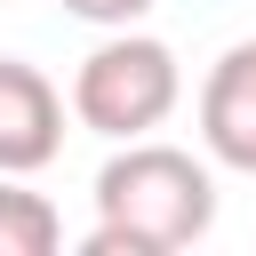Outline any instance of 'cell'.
Returning a JSON list of instances; mask_svg holds the SVG:
<instances>
[{
    "label": "cell",
    "mask_w": 256,
    "mask_h": 256,
    "mask_svg": "<svg viewBox=\"0 0 256 256\" xmlns=\"http://www.w3.org/2000/svg\"><path fill=\"white\" fill-rule=\"evenodd\" d=\"M216 224V176L184 144L128 136L96 168V232L80 240L88 256H176L208 240Z\"/></svg>",
    "instance_id": "cell-1"
},
{
    "label": "cell",
    "mask_w": 256,
    "mask_h": 256,
    "mask_svg": "<svg viewBox=\"0 0 256 256\" xmlns=\"http://www.w3.org/2000/svg\"><path fill=\"white\" fill-rule=\"evenodd\" d=\"M176 96H184L176 48L152 40V32H136V24L104 32V40L80 56V72H72V120L96 128V136H112V144L152 136V128L176 112Z\"/></svg>",
    "instance_id": "cell-2"
},
{
    "label": "cell",
    "mask_w": 256,
    "mask_h": 256,
    "mask_svg": "<svg viewBox=\"0 0 256 256\" xmlns=\"http://www.w3.org/2000/svg\"><path fill=\"white\" fill-rule=\"evenodd\" d=\"M64 152V96L40 64L0 56V176H40Z\"/></svg>",
    "instance_id": "cell-3"
},
{
    "label": "cell",
    "mask_w": 256,
    "mask_h": 256,
    "mask_svg": "<svg viewBox=\"0 0 256 256\" xmlns=\"http://www.w3.org/2000/svg\"><path fill=\"white\" fill-rule=\"evenodd\" d=\"M200 144L216 168L256 176V40H232L200 80Z\"/></svg>",
    "instance_id": "cell-4"
},
{
    "label": "cell",
    "mask_w": 256,
    "mask_h": 256,
    "mask_svg": "<svg viewBox=\"0 0 256 256\" xmlns=\"http://www.w3.org/2000/svg\"><path fill=\"white\" fill-rule=\"evenodd\" d=\"M56 240L64 216L40 192H24V176H0V256H56Z\"/></svg>",
    "instance_id": "cell-5"
},
{
    "label": "cell",
    "mask_w": 256,
    "mask_h": 256,
    "mask_svg": "<svg viewBox=\"0 0 256 256\" xmlns=\"http://www.w3.org/2000/svg\"><path fill=\"white\" fill-rule=\"evenodd\" d=\"M64 16H80V24H96V32H120V24H144L152 16V0H56Z\"/></svg>",
    "instance_id": "cell-6"
}]
</instances>
